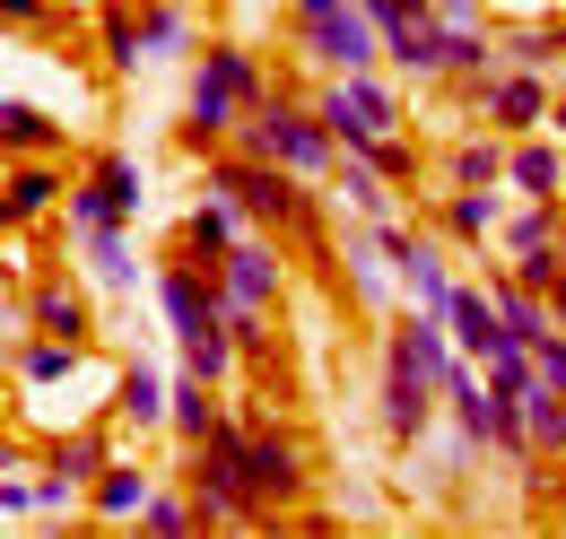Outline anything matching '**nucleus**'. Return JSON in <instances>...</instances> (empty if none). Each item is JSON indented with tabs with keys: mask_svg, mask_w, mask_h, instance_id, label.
Returning a JSON list of instances; mask_svg holds the SVG:
<instances>
[{
	"mask_svg": "<svg viewBox=\"0 0 566 539\" xmlns=\"http://www.w3.org/2000/svg\"><path fill=\"white\" fill-rule=\"evenodd\" d=\"M71 226L78 235H96V226H132L140 218V166L123 157V148H96V166L71 183Z\"/></svg>",
	"mask_w": 566,
	"mask_h": 539,
	"instance_id": "7",
	"label": "nucleus"
},
{
	"mask_svg": "<svg viewBox=\"0 0 566 539\" xmlns=\"http://www.w3.org/2000/svg\"><path fill=\"white\" fill-rule=\"evenodd\" d=\"M210 192L244 201V218L271 226V235H314V226H323L314 183L287 175V166H271V157H253V148H218V157H210Z\"/></svg>",
	"mask_w": 566,
	"mask_h": 539,
	"instance_id": "3",
	"label": "nucleus"
},
{
	"mask_svg": "<svg viewBox=\"0 0 566 539\" xmlns=\"http://www.w3.org/2000/svg\"><path fill=\"white\" fill-rule=\"evenodd\" d=\"M140 44H148V62H192L201 53V27H192L184 0H140Z\"/></svg>",
	"mask_w": 566,
	"mask_h": 539,
	"instance_id": "21",
	"label": "nucleus"
},
{
	"mask_svg": "<svg viewBox=\"0 0 566 539\" xmlns=\"http://www.w3.org/2000/svg\"><path fill=\"white\" fill-rule=\"evenodd\" d=\"M280 287H287V262H280L271 235H244V244L218 262V296H227V314H271Z\"/></svg>",
	"mask_w": 566,
	"mask_h": 539,
	"instance_id": "10",
	"label": "nucleus"
},
{
	"mask_svg": "<svg viewBox=\"0 0 566 539\" xmlns=\"http://www.w3.org/2000/svg\"><path fill=\"white\" fill-rule=\"evenodd\" d=\"M253 478H262V505H271V522H280L287 505L305 496V444L287 435V426H253Z\"/></svg>",
	"mask_w": 566,
	"mask_h": 539,
	"instance_id": "14",
	"label": "nucleus"
},
{
	"mask_svg": "<svg viewBox=\"0 0 566 539\" xmlns=\"http://www.w3.org/2000/svg\"><path fill=\"white\" fill-rule=\"evenodd\" d=\"M549 131H558V139H566V87H558V105H549Z\"/></svg>",
	"mask_w": 566,
	"mask_h": 539,
	"instance_id": "43",
	"label": "nucleus"
},
{
	"mask_svg": "<svg viewBox=\"0 0 566 539\" xmlns=\"http://www.w3.org/2000/svg\"><path fill=\"white\" fill-rule=\"evenodd\" d=\"M235 331H210V339H184V374H201V383H227L235 374Z\"/></svg>",
	"mask_w": 566,
	"mask_h": 539,
	"instance_id": "35",
	"label": "nucleus"
},
{
	"mask_svg": "<svg viewBox=\"0 0 566 539\" xmlns=\"http://www.w3.org/2000/svg\"><path fill=\"white\" fill-rule=\"evenodd\" d=\"M489 296H496V323H505V339H523V348H541V339L558 331V314H549V296H541V287H523L514 270H489Z\"/></svg>",
	"mask_w": 566,
	"mask_h": 539,
	"instance_id": "18",
	"label": "nucleus"
},
{
	"mask_svg": "<svg viewBox=\"0 0 566 539\" xmlns=\"http://www.w3.org/2000/svg\"><path fill=\"white\" fill-rule=\"evenodd\" d=\"M235 148L271 157V166L305 175V183H332V166H340V139H332V123H323V105H296V96H280V87L235 123Z\"/></svg>",
	"mask_w": 566,
	"mask_h": 539,
	"instance_id": "4",
	"label": "nucleus"
},
{
	"mask_svg": "<svg viewBox=\"0 0 566 539\" xmlns=\"http://www.w3.org/2000/svg\"><path fill=\"white\" fill-rule=\"evenodd\" d=\"M436 401H444V392L427 383L419 366H410L401 348H384V366H375V418H384V435H392V444H419Z\"/></svg>",
	"mask_w": 566,
	"mask_h": 539,
	"instance_id": "9",
	"label": "nucleus"
},
{
	"mask_svg": "<svg viewBox=\"0 0 566 539\" xmlns=\"http://www.w3.org/2000/svg\"><path fill=\"white\" fill-rule=\"evenodd\" d=\"M244 235H253V218H244V201H227V192H210V201L184 218V253H192V262H210V270L227 262Z\"/></svg>",
	"mask_w": 566,
	"mask_h": 539,
	"instance_id": "17",
	"label": "nucleus"
},
{
	"mask_svg": "<svg viewBox=\"0 0 566 539\" xmlns=\"http://www.w3.org/2000/svg\"><path fill=\"white\" fill-rule=\"evenodd\" d=\"M523 426H532V453H549V462H566V392H532L523 401Z\"/></svg>",
	"mask_w": 566,
	"mask_h": 539,
	"instance_id": "34",
	"label": "nucleus"
},
{
	"mask_svg": "<svg viewBox=\"0 0 566 539\" xmlns=\"http://www.w3.org/2000/svg\"><path fill=\"white\" fill-rule=\"evenodd\" d=\"M462 96L480 105V123H489V131L523 139V131H549V105H558V78H549V70H523V62H496L489 78H471Z\"/></svg>",
	"mask_w": 566,
	"mask_h": 539,
	"instance_id": "6",
	"label": "nucleus"
},
{
	"mask_svg": "<svg viewBox=\"0 0 566 539\" xmlns=\"http://www.w3.org/2000/svg\"><path fill=\"white\" fill-rule=\"evenodd\" d=\"M401 287H410V305H427V314H444L453 305V270H444V226H410V244H401Z\"/></svg>",
	"mask_w": 566,
	"mask_h": 539,
	"instance_id": "15",
	"label": "nucleus"
},
{
	"mask_svg": "<svg viewBox=\"0 0 566 539\" xmlns=\"http://www.w3.org/2000/svg\"><path fill=\"white\" fill-rule=\"evenodd\" d=\"M9 366H18V383H62V374H78V366H87V339L35 331L27 348H18V357H9Z\"/></svg>",
	"mask_w": 566,
	"mask_h": 539,
	"instance_id": "27",
	"label": "nucleus"
},
{
	"mask_svg": "<svg viewBox=\"0 0 566 539\" xmlns=\"http://www.w3.org/2000/svg\"><path fill=\"white\" fill-rule=\"evenodd\" d=\"M314 105H323L332 139H340V157H375V139L401 131V96H392L384 70H332V87Z\"/></svg>",
	"mask_w": 566,
	"mask_h": 539,
	"instance_id": "5",
	"label": "nucleus"
},
{
	"mask_svg": "<svg viewBox=\"0 0 566 539\" xmlns=\"http://www.w3.org/2000/svg\"><path fill=\"white\" fill-rule=\"evenodd\" d=\"M105 462H114V444H105V426H78V435H62V444L44 453V471L62 478V487H78V496H87V487L105 478Z\"/></svg>",
	"mask_w": 566,
	"mask_h": 539,
	"instance_id": "25",
	"label": "nucleus"
},
{
	"mask_svg": "<svg viewBox=\"0 0 566 539\" xmlns=\"http://www.w3.org/2000/svg\"><path fill=\"white\" fill-rule=\"evenodd\" d=\"M218 418H227V409H218V383H201V374H175V409H166V426H175L184 444H201Z\"/></svg>",
	"mask_w": 566,
	"mask_h": 539,
	"instance_id": "32",
	"label": "nucleus"
},
{
	"mask_svg": "<svg viewBox=\"0 0 566 539\" xmlns=\"http://www.w3.org/2000/svg\"><path fill=\"white\" fill-rule=\"evenodd\" d=\"M532 357H541V383H549V392H566V331H549Z\"/></svg>",
	"mask_w": 566,
	"mask_h": 539,
	"instance_id": "39",
	"label": "nucleus"
},
{
	"mask_svg": "<svg viewBox=\"0 0 566 539\" xmlns=\"http://www.w3.org/2000/svg\"><path fill=\"white\" fill-rule=\"evenodd\" d=\"M296 53H305V62H323V70H375V62H384V27H375V18L349 0L340 18L296 27Z\"/></svg>",
	"mask_w": 566,
	"mask_h": 539,
	"instance_id": "11",
	"label": "nucleus"
},
{
	"mask_svg": "<svg viewBox=\"0 0 566 539\" xmlns=\"http://www.w3.org/2000/svg\"><path fill=\"white\" fill-rule=\"evenodd\" d=\"M262 96H271L262 53H244L235 35L201 44V53H192V96H184V148H192V157H218V148L235 139V123H244Z\"/></svg>",
	"mask_w": 566,
	"mask_h": 539,
	"instance_id": "1",
	"label": "nucleus"
},
{
	"mask_svg": "<svg viewBox=\"0 0 566 539\" xmlns=\"http://www.w3.org/2000/svg\"><path fill=\"white\" fill-rule=\"evenodd\" d=\"M549 314H558V331H566V278H558V287H549Z\"/></svg>",
	"mask_w": 566,
	"mask_h": 539,
	"instance_id": "42",
	"label": "nucleus"
},
{
	"mask_svg": "<svg viewBox=\"0 0 566 539\" xmlns=\"http://www.w3.org/2000/svg\"><path fill=\"white\" fill-rule=\"evenodd\" d=\"M78 244H87V278H96L105 296L140 287V262H132V235H123V226H96V235H78Z\"/></svg>",
	"mask_w": 566,
	"mask_h": 539,
	"instance_id": "28",
	"label": "nucleus"
},
{
	"mask_svg": "<svg viewBox=\"0 0 566 539\" xmlns=\"http://www.w3.org/2000/svg\"><path fill=\"white\" fill-rule=\"evenodd\" d=\"M375 175H384V183H410V175H419V139H375Z\"/></svg>",
	"mask_w": 566,
	"mask_h": 539,
	"instance_id": "37",
	"label": "nucleus"
},
{
	"mask_svg": "<svg viewBox=\"0 0 566 539\" xmlns=\"http://www.w3.org/2000/svg\"><path fill=\"white\" fill-rule=\"evenodd\" d=\"M166 409H175V383H166L148 357H132V366H123V418H132V426H166Z\"/></svg>",
	"mask_w": 566,
	"mask_h": 539,
	"instance_id": "30",
	"label": "nucleus"
},
{
	"mask_svg": "<svg viewBox=\"0 0 566 539\" xmlns=\"http://www.w3.org/2000/svg\"><path fill=\"white\" fill-rule=\"evenodd\" d=\"M340 9H349V0H287V18H296V27H314V18H340Z\"/></svg>",
	"mask_w": 566,
	"mask_h": 539,
	"instance_id": "41",
	"label": "nucleus"
},
{
	"mask_svg": "<svg viewBox=\"0 0 566 539\" xmlns=\"http://www.w3.org/2000/svg\"><path fill=\"white\" fill-rule=\"evenodd\" d=\"M140 531H157V539L201 531V505H192V496H175V487H157V496H148V514H140Z\"/></svg>",
	"mask_w": 566,
	"mask_h": 539,
	"instance_id": "36",
	"label": "nucleus"
},
{
	"mask_svg": "<svg viewBox=\"0 0 566 539\" xmlns=\"http://www.w3.org/2000/svg\"><path fill=\"white\" fill-rule=\"evenodd\" d=\"M192 505H201V531H227V522H271L262 505V478H253V426L227 409L210 435L192 444Z\"/></svg>",
	"mask_w": 566,
	"mask_h": 539,
	"instance_id": "2",
	"label": "nucleus"
},
{
	"mask_svg": "<svg viewBox=\"0 0 566 539\" xmlns=\"http://www.w3.org/2000/svg\"><path fill=\"white\" fill-rule=\"evenodd\" d=\"M505 148H514L505 131H471V139H453V148H444V166H436V175H444V183H505Z\"/></svg>",
	"mask_w": 566,
	"mask_h": 539,
	"instance_id": "26",
	"label": "nucleus"
},
{
	"mask_svg": "<svg viewBox=\"0 0 566 539\" xmlns=\"http://www.w3.org/2000/svg\"><path fill=\"white\" fill-rule=\"evenodd\" d=\"M505 209H514L505 183H444V192H436V226H444L453 244H496Z\"/></svg>",
	"mask_w": 566,
	"mask_h": 539,
	"instance_id": "12",
	"label": "nucleus"
},
{
	"mask_svg": "<svg viewBox=\"0 0 566 539\" xmlns=\"http://www.w3.org/2000/svg\"><path fill=\"white\" fill-rule=\"evenodd\" d=\"M505 192H514V201H566V139L558 131H523L505 148Z\"/></svg>",
	"mask_w": 566,
	"mask_h": 539,
	"instance_id": "13",
	"label": "nucleus"
},
{
	"mask_svg": "<svg viewBox=\"0 0 566 539\" xmlns=\"http://www.w3.org/2000/svg\"><path fill=\"white\" fill-rule=\"evenodd\" d=\"M148 496H157V478H148L140 462H105V478L87 487V514H96V522H140Z\"/></svg>",
	"mask_w": 566,
	"mask_h": 539,
	"instance_id": "19",
	"label": "nucleus"
},
{
	"mask_svg": "<svg viewBox=\"0 0 566 539\" xmlns=\"http://www.w3.org/2000/svg\"><path fill=\"white\" fill-rule=\"evenodd\" d=\"M332 192H340L357 218H392V183L375 175V157H340V166H332Z\"/></svg>",
	"mask_w": 566,
	"mask_h": 539,
	"instance_id": "33",
	"label": "nucleus"
},
{
	"mask_svg": "<svg viewBox=\"0 0 566 539\" xmlns=\"http://www.w3.org/2000/svg\"><path fill=\"white\" fill-rule=\"evenodd\" d=\"M0 139H9V157H53V148H62L53 114H44V105H27V96H9V105H0Z\"/></svg>",
	"mask_w": 566,
	"mask_h": 539,
	"instance_id": "31",
	"label": "nucleus"
},
{
	"mask_svg": "<svg viewBox=\"0 0 566 539\" xmlns=\"http://www.w3.org/2000/svg\"><path fill=\"white\" fill-rule=\"evenodd\" d=\"M444 323H453V339H462V357H496V348H505V323H496V296H489V278H480V287H453Z\"/></svg>",
	"mask_w": 566,
	"mask_h": 539,
	"instance_id": "20",
	"label": "nucleus"
},
{
	"mask_svg": "<svg viewBox=\"0 0 566 539\" xmlns=\"http://www.w3.org/2000/svg\"><path fill=\"white\" fill-rule=\"evenodd\" d=\"M541 244H566V201H514L505 226H496V253H541Z\"/></svg>",
	"mask_w": 566,
	"mask_h": 539,
	"instance_id": "22",
	"label": "nucleus"
},
{
	"mask_svg": "<svg viewBox=\"0 0 566 539\" xmlns=\"http://www.w3.org/2000/svg\"><path fill=\"white\" fill-rule=\"evenodd\" d=\"M0 9H9V27H44L53 18V0H0Z\"/></svg>",
	"mask_w": 566,
	"mask_h": 539,
	"instance_id": "40",
	"label": "nucleus"
},
{
	"mask_svg": "<svg viewBox=\"0 0 566 539\" xmlns=\"http://www.w3.org/2000/svg\"><path fill=\"white\" fill-rule=\"evenodd\" d=\"M157 305H166V331H175V348H184V339L227 331V296H218V270H210V262H192V253H175V262L157 270Z\"/></svg>",
	"mask_w": 566,
	"mask_h": 539,
	"instance_id": "8",
	"label": "nucleus"
},
{
	"mask_svg": "<svg viewBox=\"0 0 566 539\" xmlns=\"http://www.w3.org/2000/svg\"><path fill=\"white\" fill-rule=\"evenodd\" d=\"M96 35H105V62H114V78L148 70V44H140V9H123V0H96Z\"/></svg>",
	"mask_w": 566,
	"mask_h": 539,
	"instance_id": "29",
	"label": "nucleus"
},
{
	"mask_svg": "<svg viewBox=\"0 0 566 539\" xmlns=\"http://www.w3.org/2000/svg\"><path fill=\"white\" fill-rule=\"evenodd\" d=\"M496 44H505V62H523V70H558L566 62V18H505Z\"/></svg>",
	"mask_w": 566,
	"mask_h": 539,
	"instance_id": "24",
	"label": "nucleus"
},
{
	"mask_svg": "<svg viewBox=\"0 0 566 539\" xmlns=\"http://www.w3.org/2000/svg\"><path fill=\"white\" fill-rule=\"evenodd\" d=\"M53 201H71V183H62V166H44V157H9V183H0V218L9 226H35Z\"/></svg>",
	"mask_w": 566,
	"mask_h": 539,
	"instance_id": "16",
	"label": "nucleus"
},
{
	"mask_svg": "<svg viewBox=\"0 0 566 539\" xmlns=\"http://www.w3.org/2000/svg\"><path fill=\"white\" fill-rule=\"evenodd\" d=\"M27 331L87 339V296H78L71 278H35V287H27Z\"/></svg>",
	"mask_w": 566,
	"mask_h": 539,
	"instance_id": "23",
	"label": "nucleus"
},
{
	"mask_svg": "<svg viewBox=\"0 0 566 539\" xmlns=\"http://www.w3.org/2000/svg\"><path fill=\"white\" fill-rule=\"evenodd\" d=\"M123 9H140V0H123Z\"/></svg>",
	"mask_w": 566,
	"mask_h": 539,
	"instance_id": "44",
	"label": "nucleus"
},
{
	"mask_svg": "<svg viewBox=\"0 0 566 539\" xmlns=\"http://www.w3.org/2000/svg\"><path fill=\"white\" fill-rule=\"evenodd\" d=\"M436 27H489V0H427Z\"/></svg>",
	"mask_w": 566,
	"mask_h": 539,
	"instance_id": "38",
	"label": "nucleus"
}]
</instances>
